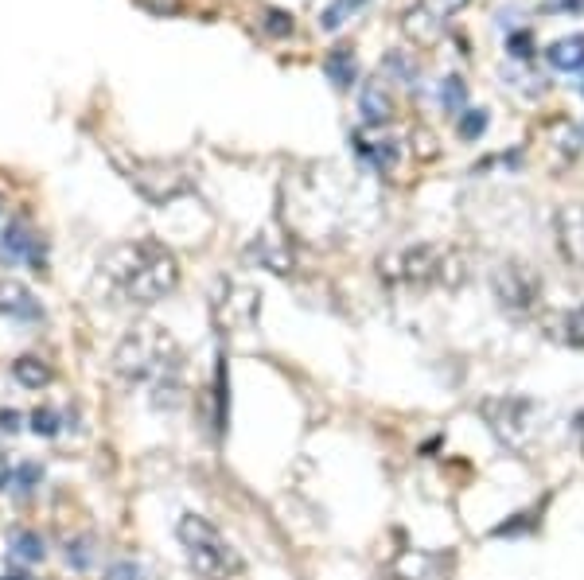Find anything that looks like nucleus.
Returning <instances> with one entry per match:
<instances>
[{
    "instance_id": "nucleus-1",
    "label": "nucleus",
    "mask_w": 584,
    "mask_h": 580,
    "mask_svg": "<svg viewBox=\"0 0 584 580\" xmlns=\"http://www.w3.org/2000/svg\"><path fill=\"white\" fill-rule=\"evenodd\" d=\"M98 269L110 289L129 304H156L180 285V261L156 238H133L113 246Z\"/></svg>"
},
{
    "instance_id": "nucleus-2",
    "label": "nucleus",
    "mask_w": 584,
    "mask_h": 580,
    "mask_svg": "<svg viewBox=\"0 0 584 580\" xmlns=\"http://www.w3.org/2000/svg\"><path fill=\"white\" fill-rule=\"evenodd\" d=\"M180 363V343L152 324L133 327L113 351V370L129 386H152L156 394H180Z\"/></svg>"
},
{
    "instance_id": "nucleus-3",
    "label": "nucleus",
    "mask_w": 584,
    "mask_h": 580,
    "mask_svg": "<svg viewBox=\"0 0 584 580\" xmlns=\"http://www.w3.org/2000/svg\"><path fill=\"white\" fill-rule=\"evenodd\" d=\"M187 561L195 565V573L203 580H226L234 573H242V557L238 549L222 538V530L215 522H207L203 514H183L176 526Z\"/></svg>"
},
{
    "instance_id": "nucleus-4",
    "label": "nucleus",
    "mask_w": 584,
    "mask_h": 580,
    "mask_svg": "<svg viewBox=\"0 0 584 580\" xmlns=\"http://www.w3.org/2000/svg\"><path fill=\"white\" fill-rule=\"evenodd\" d=\"M479 417L487 421V429L495 433L499 444H507L511 452H526L538 436V401L518 398V394H499V398L479 401Z\"/></svg>"
},
{
    "instance_id": "nucleus-5",
    "label": "nucleus",
    "mask_w": 584,
    "mask_h": 580,
    "mask_svg": "<svg viewBox=\"0 0 584 580\" xmlns=\"http://www.w3.org/2000/svg\"><path fill=\"white\" fill-rule=\"evenodd\" d=\"M125 180L156 207H164V203L191 191V176H187L180 160H137L133 156V160H125Z\"/></svg>"
},
{
    "instance_id": "nucleus-6",
    "label": "nucleus",
    "mask_w": 584,
    "mask_h": 580,
    "mask_svg": "<svg viewBox=\"0 0 584 580\" xmlns=\"http://www.w3.org/2000/svg\"><path fill=\"white\" fill-rule=\"evenodd\" d=\"M491 292H495V300H499L503 312H511V316H530V312L538 308V300H542V281L534 277L530 265H522V261H503V265H495V273H491Z\"/></svg>"
},
{
    "instance_id": "nucleus-7",
    "label": "nucleus",
    "mask_w": 584,
    "mask_h": 580,
    "mask_svg": "<svg viewBox=\"0 0 584 580\" xmlns=\"http://www.w3.org/2000/svg\"><path fill=\"white\" fill-rule=\"evenodd\" d=\"M444 265H448V250H440V246H409V250L398 254L394 273L409 289H429V285L444 281Z\"/></svg>"
},
{
    "instance_id": "nucleus-8",
    "label": "nucleus",
    "mask_w": 584,
    "mask_h": 580,
    "mask_svg": "<svg viewBox=\"0 0 584 580\" xmlns=\"http://www.w3.org/2000/svg\"><path fill=\"white\" fill-rule=\"evenodd\" d=\"M0 257H4L8 265H32L36 273L47 265L43 238H39V230L28 222V218L8 222V230H4V238H0Z\"/></svg>"
},
{
    "instance_id": "nucleus-9",
    "label": "nucleus",
    "mask_w": 584,
    "mask_h": 580,
    "mask_svg": "<svg viewBox=\"0 0 584 580\" xmlns=\"http://www.w3.org/2000/svg\"><path fill=\"white\" fill-rule=\"evenodd\" d=\"M386 580H448V557L425 553V549H405L386 569Z\"/></svg>"
},
{
    "instance_id": "nucleus-10",
    "label": "nucleus",
    "mask_w": 584,
    "mask_h": 580,
    "mask_svg": "<svg viewBox=\"0 0 584 580\" xmlns=\"http://www.w3.org/2000/svg\"><path fill=\"white\" fill-rule=\"evenodd\" d=\"M553 226H557V242H561L565 261H573L577 269H584V203L561 207L557 218H553Z\"/></svg>"
},
{
    "instance_id": "nucleus-11",
    "label": "nucleus",
    "mask_w": 584,
    "mask_h": 580,
    "mask_svg": "<svg viewBox=\"0 0 584 580\" xmlns=\"http://www.w3.org/2000/svg\"><path fill=\"white\" fill-rule=\"evenodd\" d=\"M0 316L36 324V320H43V308L28 285H20L16 277H0Z\"/></svg>"
},
{
    "instance_id": "nucleus-12",
    "label": "nucleus",
    "mask_w": 584,
    "mask_h": 580,
    "mask_svg": "<svg viewBox=\"0 0 584 580\" xmlns=\"http://www.w3.org/2000/svg\"><path fill=\"white\" fill-rule=\"evenodd\" d=\"M351 145H355V152L363 156L374 172H394V168H398L402 148H398V141H390V137H374V141H370V137H363V133H355Z\"/></svg>"
},
{
    "instance_id": "nucleus-13",
    "label": "nucleus",
    "mask_w": 584,
    "mask_h": 580,
    "mask_svg": "<svg viewBox=\"0 0 584 580\" xmlns=\"http://www.w3.org/2000/svg\"><path fill=\"white\" fill-rule=\"evenodd\" d=\"M324 74H328V82L335 90H347V86L359 78V59H355V51H351L347 43L331 47L328 55H324Z\"/></svg>"
},
{
    "instance_id": "nucleus-14",
    "label": "nucleus",
    "mask_w": 584,
    "mask_h": 580,
    "mask_svg": "<svg viewBox=\"0 0 584 580\" xmlns=\"http://www.w3.org/2000/svg\"><path fill=\"white\" fill-rule=\"evenodd\" d=\"M359 113H363L366 125H386L394 117V98L386 94L382 82H366L363 94H359Z\"/></svg>"
},
{
    "instance_id": "nucleus-15",
    "label": "nucleus",
    "mask_w": 584,
    "mask_h": 580,
    "mask_svg": "<svg viewBox=\"0 0 584 580\" xmlns=\"http://www.w3.org/2000/svg\"><path fill=\"white\" fill-rule=\"evenodd\" d=\"M546 59L553 71H584V36H565L549 43Z\"/></svg>"
},
{
    "instance_id": "nucleus-16",
    "label": "nucleus",
    "mask_w": 584,
    "mask_h": 580,
    "mask_svg": "<svg viewBox=\"0 0 584 580\" xmlns=\"http://www.w3.org/2000/svg\"><path fill=\"white\" fill-rule=\"evenodd\" d=\"M405 32L417 39V43H425V47H429V43H437L440 39V16L429 8V4H425V0H421V4L405 16Z\"/></svg>"
},
{
    "instance_id": "nucleus-17",
    "label": "nucleus",
    "mask_w": 584,
    "mask_h": 580,
    "mask_svg": "<svg viewBox=\"0 0 584 580\" xmlns=\"http://www.w3.org/2000/svg\"><path fill=\"white\" fill-rule=\"evenodd\" d=\"M250 257L261 261L265 269H273V273H289V265H292V254L285 250V246H277V238H273V234H261V238H254Z\"/></svg>"
},
{
    "instance_id": "nucleus-18",
    "label": "nucleus",
    "mask_w": 584,
    "mask_h": 580,
    "mask_svg": "<svg viewBox=\"0 0 584 580\" xmlns=\"http://www.w3.org/2000/svg\"><path fill=\"white\" fill-rule=\"evenodd\" d=\"M8 549H12V557L24 561V565H36V561L47 557V545H43V538H39V530H12Z\"/></svg>"
},
{
    "instance_id": "nucleus-19",
    "label": "nucleus",
    "mask_w": 584,
    "mask_h": 580,
    "mask_svg": "<svg viewBox=\"0 0 584 580\" xmlns=\"http://www.w3.org/2000/svg\"><path fill=\"white\" fill-rule=\"evenodd\" d=\"M12 374H16V382L20 386H28V390H43L55 374H51V366L43 363V359H36V355H24V359H16L12 363Z\"/></svg>"
},
{
    "instance_id": "nucleus-20",
    "label": "nucleus",
    "mask_w": 584,
    "mask_h": 580,
    "mask_svg": "<svg viewBox=\"0 0 584 580\" xmlns=\"http://www.w3.org/2000/svg\"><path fill=\"white\" fill-rule=\"evenodd\" d=\"M464 102H468V82H464L460 74H448V78L440 82V106H444V113L460 117V113H464Z\"/></svg>"
},
{
    "instance_id": "nucleus-21",
    "label": "nucleus",
    "mask_w": 584,
    "mask_h": 580,
    "mask_svg": "<svg viewBox=\"0 0 584 580\" xmlns=\"http://www.w3.org/2000/svg\"><path fill=\"white\" fill-rule=\"evenodd\" d=\"M366 4H370V0H331L328 8H324V16H320V28H324V32H339L359 8H366Z\"/></svg>"
},
{
    "instance_id": "nucleus-22",
    "label": "nucleus",
    "mask_w": 584,
    "mask_h": 580,
    "mask_svg": "<svg viewBox=\"0 0 584 580\" xmlns=\"http://www.w3.org/2000/svg\"><path fill=\"white\" fill-rule=\"evenodd\" d=\"M557 339L569 343V347H584V304H577L573 312L561 316V324H557Z\"/></svg>"
},
{
    "instance_id": "nucleus-23",
    "label": "nucleus",
    "mask_w": 584,
    "mask_h": 580,
    "mask_svg": "<svg viewBox=\"0 0 584 580\" xmlns=\"http://www.w3.org/2000/svg\"><path fill=\"white\" fill-rule=\"evenodd\" d=\"M94 538H78V542H67V565L74 569H90L94 565V557H98V549H94Z\"/></svg>"
},
{
    "instance_id": "nucleus-24",
    "label": "nucleus",
    "mask_w": 584,
    "mask_h": 580,
    "mask_svg": "<svg viewBox=\"0 0 584 580\" xmlns=\"http://www.w3.org/2000/svg\"><path fill=\"white\" fill-rule=\"evenodd\" d=\"M487 133V109H464L460 113V137L464 141H479Z\"/></svg>"
},
{
    "instance_id": "nucleus-25",
    "label": "nucleus",
    "mask_w": 584,
    "mask_h": 580,
    "mask_svg": "<svg viewBox=\"0 0 584 580\" xmlns=\"http://www.w3.org/2000/svg\"><path fill=\"white\" fill-rule=\"evenodd\" d=\"M269 36H277V39H285L292 36V12H281V8H269L265 12V24H261Z\"/></svg>"
},
{
    "instance_id": "nucleus-26",
    "label": "nucleus",
    "mask_w": 584,
    "mask_h": 580,
    "mask_svg": "<svg viewBox=\"0 0 584 580\" xmlns=\"http://www.w3.org/2000/svg\"><path fill=\"white\" fill-rule=\"evenodd\" d=\"M59 425H63V417H59L55 409H36V413H32V433L36 436H55L59 433Z\"/></svg>"
},
{
    "instance_id": "nucleus-27",
    "label": "nucleus",
    "mask_w": 584,
    "mask_h": 580,
    "mask_svg": "<svg viewBox=\"0 0 584 580\" xmlns=\"http://www.w3.org/2000/svg\"><path fill=\"white\" fill-rule=\"evenodd\" d=\"M106 580H145V569L125 557V561H113L110 569H106Z\"/></svg>"
},
{
    "instance_id": "nucleus-28",
    "label": "nucleus",
    "mask_w": 584,
    "mask_h": 580,
    "mask_svg": "<svg viewBox=\"0 0 584 580\" xmlns=\"http://www.w3.org/2000/svg\"><path fill=\"white\" fill-rule=\"evenodd\" d=\"M386 71L402 74V82L413 86V78H417V63H409L405 59V51H390V59H386Z\"/></svg>"
},
{
    "instance_id": "nucleus-29",
    "label": "nucleus",
    "mask_w": 584,
    "mask_h": 580,
    "mask_svg": "<svg viewBox=\"0 0 584 580\" xmlns=\"http://www.w3.org/2000/svg\"><path fill=\"white\" fill-rule=\"evenodd\" d=\"M39 479H43V468H39V464H20V468L12 472V483H16L20 491H32Z\"/></svg>"
},
{
    "instance_id": "nucleus-30",
    "label": "nucleus",
    "mask_w": 584,
    "mask_h": 580,
    "mask_svg": "<svg viewBox=\"0 0 584 580\" xmlns=\"http://www.w3.org/2000/svg\"><path fill=\"white\" fill-rule=\"evenodd\" d=\"M507 51H511L518 63H526V59L534 55V39H530V32H514L511 43H507Z\"/></svg>"
},
{
    "instance_id": "nucleus-31",
    "label": "nucleus",
    "mask_w": 584,
    "mask_h": 580,
    "mask_svg": "<svg viewBox=\"0 0 584 580\" xmlns=\"http://www.w3.org/2000/svg\"><path fill=\"white\" fill-rule=\"evenodd\" d=\"M542 12H584V0H542Z\"/></svg>"
},
{
    "instance_id": "nucleus-32",
    "label": "nucleus",
    "mask_w": 584,
    "mask_h": 580,
    "mask_svg": "<svg viewBox=\"0 0 584 580\" xmlns=\"http://www.w3.org/2000/svg\"><path fill=\"white\" fill-rule=\"evenodd\" d=\"M425 4H429V8L437 12L440 20H444V16H452V12H460V8L468 4V0H425Z\"/></svg>"
},
{
    "instance_id": "nucleus-33",
    "label": "nucleus",
    "mask_w": 584,
    "mask_h": 580,
    "mask_svg": "<svg viewBox=\"0 0 584 580\" xmlns=\"http://www.w3.org/2000/svg\"><path fill=\"white\" fill-rule=\"evenodd\" d=\"M0 429H4V433H16V429H20V413H12V409L0 413Z\"/></svg>"
},
{
    "instance_id": "nucleus-34",
    "label": "nucleus",
    "mask_w": 584,
    "mask_h": 580,
    "mask_svg": "<svg viewBox=\"0 0 584 580\" xmlns=\"http://www.w3.org/2000/svg\"><path fill=\"white\" fill-rule=\"evenodd\" d=\"M8 483H12V464H8V456L0 452V491H8Z\"/></svg>"
}]
</instances>
